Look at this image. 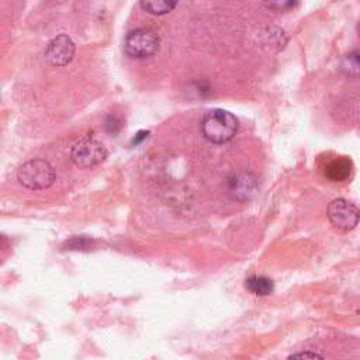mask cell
I'll return each mask as SVG.
<instances>
[{
  "label": "cell",
  "mask_w": 360,
  "mask_h": 360,
  "mask_svg": "<svg viewBox=\"0 0 360 360\" xmlns=\"http://www.w3.org/2000/svg\"><path fill=\"white\" fill-rule=\"evenodd\" d=\"M201 132L204 138L212 143H225L236 135L238 120L226 110H211L202 118Z\"/></svg>",
  "instance_id": "1"
},
{
  "label": "cell",
  "mask_w": 360,
  "mask_h": 360,
  "mask_svg": "<svg viewBox=\"0 0 360 360\" xmlns=\"http://www.w3.org/2000/svg\"><path fill=\"white\" fill-rule=\"evenodd\" d=\"M55 169L44 159H32L20 166L17 172L18 181L30 190H44L53 184Z\"/></svg>",
  "instance_id": "2"
},
{
  "label": "cell",
  "mask_w": 360,
  "mask_h": 360,
  "mask_svg": "<svg viewBox=\"0 0 360 360\" xmlns=\"http://www.w3.org/2000/svg\"><path fill=\"white\" fill-rule=\"evenodd\" d=\"M159 35L150 28H136L128 32L124 49L132 59H146L153 56L159 51Z\"/></svg>",
  "instance_id": "3"
},
{
  "label": "cell",
  "mask_w": 360,
  "mask_h": 360,
  "mask_svg": "<svg viewBox=\"0 0 360 360\" xmlns=\"http://www.w3.org/2000/svg\"><path fill=\"white\" fill-rule=\"evenodd\" d=\"M107 158L105 146L91 136L79 139L70 150L72 162L79 167H93Z\"/></svg>",
  "instance_id": "4"
},
{
  "label": "cell",
  "mask_w": 360,
  "mask_h": 360,
  "mask_svg": "<svg viewBox=\"0 0 360 360\" xmlns=\"http://www.w3.org/2000/svg\"><path fill=\"white\" fill-rule=\"evenodd\" d=\"M328 218L336 229L349 232L359 224L360 210L345 198H335L328 205Z\"/></svg>",
  "instance_id": "5"
},
{
  "label": "cell",
  "mask_w": 360,
  "mask_h": 360,
  "mask_svg": "<svg viewBox=\"0 0 360 360\" xmlns=\"http://www.w3.org/2000/svg\"><path fill=\"white\" fill-rule=\"evenodd\" d=\"M75 56V44L66 34L52 38L45 49L46 60L53 66H66Z\"/></svg>",
  "instance_id": "6"
},
{
  "label": "cell",
  "mask_w": 360,
  "mask_h": 360,
  "mask_svg": "<svg viewBox=\"0 0 360 360\" xmlns=\"http://www.w3.org/2000/svg\"><path fill=\"white\" fill-rule=\"evenodd\" d=\"M245 287L255 295H269L274 290V283L266 276H252L246 280Z\"/></svg>",
  "instance_id": "7"
},
{
  "label": "cell",
  "mask_w": 360,
  "mask_h": 360,
  "mask_svg": "<svg viewBox=\"0 0 360 360\" xmlns=\"http://www.w3.org/2000/svg\"><path fill=\"white\" fill-rule=\"evenodd\" d=\"M350 160L340 158L330 162V165L326 167V174L333 181H342L350 176Z\"/></svg>",
  "instance_id": "8"
},
{
  "label": "cell",
  "mask_w": 360,
  "mask_h": 360,
  "mask_svg": "<svg viewBox=\"0 0 360 360\" xmlns=\"http://www.w3.org/2000/svg\"><path fill=\"white\" fill-rule=\"evenodd\" d=\"M263 46H270V49H281L285 44V35L283 32V30H278L276 27L271 28H266V32H263V41H262Z\"/></svg>",
  "instance_id": "9"
},
{
  "label": "cell",
  "mask_w": 360,
  "mask_h": 360,
  "mask_svg": "<svg viewBox=\"0 0 360 360\" xmlns=\"http://www.w3.org/2000/svg\"><path fill=\"white\" fill-rule=\"evenodd\" d=\"M141 7L155 15H163L170 13L177 3L176 1H167V0H155V1H141Z\"/></svg>",
  "instance_id": "10"
},
{
  "label": "cell",
  "mask_w": 360,
  "mask_h": 360,
  "mask_svg": "<svg viewBox=\"0 0 360 360\" xmlns=\"http://www.w3.org/2000/svg\"><path fill=\"white\" fill-rule=\"evenodd\" d=\"M342 69L347 75H360V52L347 55L342 63Z\"/></svg>",
  "instance_id": "11"
},
{
  "label": "cell",
  "mask_w": 360,
  "mask_h": 360,
  "mask_svg": "<svg viewBox=\"0 0 360 360\" xmlns=\"http://www.w3.org/2000/svg\"><path fill=\"white\" fill-rule=\"evenodd\" d=\"M288 360H323V359L319 354L312 352H300L288 357Z\"/></svg>",
  "instance_id": "12"
},
{
  "label": "cell",
  "mask_w": 360,
  "mask_h": 360,
  "mask_svg": "<svg viewBox=\"0 0 360 360\" xmlns=\"http://www.w3.org/2000/svg\"><path fill=\"white\" fill-rule=\"evenodd\" d=\"M266 6H269V7H271V8L278 7V8L284 10V8H288V7H294V6H295V3H292V1H284V3H267Z\"/></svg>",
  "instance_id": "13"
},
{
  "label": "cell",
  "mask_w": 360,
  "mask_h": 360,
  "mask_svg": "<svg viewBox=\"0 0 360 360\" xmlns=\"http://www.w3.org/2000/svg\"><path fill=\"white\" fill-rule=\"evenodd\" d=\"M148 135H149V131H139V132L134 136V139H132V145H138V143H141L143 139H146V138H148Z\"/></svg>",
  "instance_id": "14"
}]
</instances>
